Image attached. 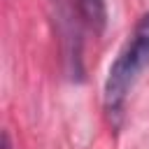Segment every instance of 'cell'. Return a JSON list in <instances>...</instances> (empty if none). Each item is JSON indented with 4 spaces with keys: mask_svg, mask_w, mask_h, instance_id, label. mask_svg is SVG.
<instances>
[{
    "mask_svg": "<svg viewBox=\"0 0 149 149\" xmlns=\"http://www.w3.org/2000/svg\"><path fill=\"white\" fill-rule=\"evenodd\" d=\"M77 5H79L81 16L86 19V23L95 33H102L105 26H107V7H105V0H77Z\"/></svg>",
    "mask_w": 149,
    "mask_h": 149,
    "instance_id": "obj_2",
    "label": "cell"
},
{
    "mask_svg": "<svg viewBox=\"0 0 149 149\" xmlns=\"http://www.w3.org/2000/svg\"><path fill=\"white\" fill-rule=\"evenodd\" d=\"M2 149H14V147H12V140H9L7 133H2Z\"/></svg>",
    "mask_w": 149,
    "mask_h": 149,
    "instance_id": "obj_3",
    "label": "cell"
},
{
    "mask_svg": "<svg viewBox=\"0 0 149 149\" xmlns=\"http://www.w3.org/2000/svg\"><path fill=\"white\" fill-rule=\"evenodd\" d=\"M147 63H149V12L137 19L130 37L126 40V44L116 54L114 63L109 65V72L105 79V91H102L105 112L109 114V119L121 116L126 98Z\"/></svg>",
    "mask_w": 149,
    "mask_h": 149,
    "instance_id": "obj_1",
    "label": "cell"
}]
</instances>
